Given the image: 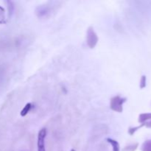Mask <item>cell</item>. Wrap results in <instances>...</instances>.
Returning a JSON list of instances; mask_svg holds the SVG:
<instances>
[{
  "instance_id": "1",
  "label": "cell",
  "mask_w": 151,
  "mask_h": 151,
  "mask_svg": "<svg viewBox=\"0 0 151 151\" xmlns=\"http://www.w3.org/2000/svg\"><path fill=\"white\" fill-rule=\"evenodd\" d=\"M126 102V98L120 97L119 96H115L111 99L110 108L111 110L121 113L123 110V103Z\"/></svg>"
},
{
  "instance_id": "2",
  "label": "cell",
  "mask_w": 151,
  "mask_h": 151,
  "mask_svg": "<svg viewBox=\"0 0 151 151\" xmlns=\"http://www.w3.org/2000/svg\"><path fill=\"white\" fill-rule=\"evenodd\" d=\"M86 40H87V45L88 46V47L91 49H93L95 47V46L97 45V41H98V37L97 35L96 34V32H94V29L92 27H88L87 29V36H86Z\"/></svg>"
},
{
  "instance_id": "3",
  "label": "cell",
  "mask_w": 151,
  "mask_h": 151,
  "mask_svg": "<svg viewBox=\"0 0 151 151\" xmlns=\"http://www.w3.org/2000/svg\"><path fill=\"white\" fill-rule=\"evenodd\" d=\"M46 136H47V129L42 128L40 130L38 134V142H37L38 151H46L45 143H44Z\"/></svg>"
},
{
  "instance_id": "4",
  "label": "cell",
  "mask_w": 151,
  "mask_h": 151,
  "mask_svg": "<svg viewBox=\"0 0 151 151\" xmlns=\"http://www.w3.org/2000/svg\"><path fill=\"white\" fill-rule=\"evenodd\" d=\"M106 141L112 146V148H113V151H119V144L118 143L117 141L111 138H107L106 139Z\"/></svg>"
},
{
  "instance_id": "5",
  "label": "cell",
  "mask_w": 151,
  "mask_h": 151,
  "mask_svg": "<svg viewBox=\"0 0 151 151\" xmlns=\"http://www.w3.org/2000/svg\"><path fill=\"white\" fill-rule=\"evenodd\" d=\"M151 119V113H145L141 114L139 116V122L141 124L145 123L146 121Z\"/></svg>"
},
{
  "instance_id": "6",
  "label": "cell",
  "mask_w": 151,
  "mask_h": 151,
  "mask_svg": "<svg viewBox=\"0 0 151 151\" xmlns=\"http://www.w3.org/2000/svg\"><path fill=\"white\" fill-rule=\"evenodd\" d=\"M31 108H32V104H31L30 103H27V104L25 105L24 107V109H22V111H21V113H20L21 116H26V115L29 112Z\"/></svg>"
},
{
  "instance_id": "7",
  "label": "cell",
  "mask_w": 151,
  "mask_h": 151,
  "mask_svg": "<svg viewBox=\"0 0 151 151\" xmlns=\"http://www.w3.org/2000/svg\"><path fill=\"white\" fill-rule=\"evenodd\" d=\"M142 151H151V139L146 140L142 145Z\"/></svg>"
},
{
  "instance_id": "8",
  "label": "cell",
  "mask_w": 151,
  "mask_h": 151,
  "mask_svg": "<svg viewBox=\"0 0 151 151\" xmlns=\"http://www.w3.org/2000/svg\"><path fill=\"white\" fill-rule=\"evenodd\" d=\"M138 143H134V144L126 146L125 148L122 150V151H135L138 147Z\"/></svg>"
},
{
  "instance_id": "9",
  "label": "cell",
  "mask_w": 151,
  "mask_h": 151,
  "mask_svg": "<svg viewBox=\"0 0 151 151\" xmlns=\"http://www.w3.org/2000/svg\"><path fill=\"white\" fill-rule=\"evenodd\" d=\"M145 123H143V124H141L139 126L135 127V128H129V129H128V134L131 136L134 135V133H135L136 131H137L139 129H140V128H142L143 126H145Z\"/></svg>"
},
{
  "instance_id": "10",
  "label": "cell",
  "mask_w": 151,
  "mask_h": 151,
  "mask_svg": "<svg viewBox=\"0 0 151 151\" xmlns=\"http://www.w3.org/2000/svg\"><path fill=\"white\" fill-rule=\"evenodd\" d=\"M4 12H5L4 9L0 6V24L4 22V19H5V13Z\"/></svg>"
},
{
  "instance_id": "11",
  "label": "cell",
  "mask_w": 151,
  "mask_h": 151,
  "mask_svg": "<svg viewBox=\"0 0 151 151\" xmlns=\"http://www.w3.org/2000/svg\"><path fill=\"white\" fill-rule=\"evenodd\" d=\"M146 81H147V78H146L145 75H142L140 80V88L143 89L146 87Z\"/></svg>"
},
{
  "instance_id": "12",
  "label": "cell",
  "mask_w": 151,
  "mask_h": 151,
  "mask_svg": "<svg viewBox=\"0 0 151 151\" xmlns=\"http://www.w3.org/2000/svg\"><path fill=\"white\" fill-rule=\"evenodd\" d=\"M145 126H146L147 128H151V120L150 121V122H145Z\"/></svg>"
},
{
  "instance_id": "13",
  "label": "cell",
  "mask_w": 151,
  "mask_h": 151,
  "mask_svg": "<svg viewBox=\"0 0 151 151\" xmlns=\"http://www.w3.org/2000/svg\"><path fill=\"white\" fill-rule=\"evenodd\" d=\"M70 151H75V150H74V149H72V150H71Z\"/></svg>"
}]
</instances>
